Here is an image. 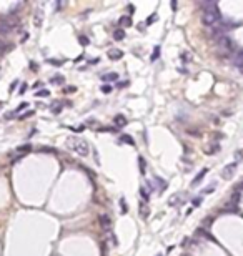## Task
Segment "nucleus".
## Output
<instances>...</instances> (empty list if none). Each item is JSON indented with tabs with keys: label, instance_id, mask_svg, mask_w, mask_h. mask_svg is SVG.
Here are the masks:
<instances>
[{
	"label": "nucleus",
	"instance_id": "nucleus-1",
	"mask_svg": "<svg viewBox=\"0 0 243 256\" xmlns=\"http://www.w3.org/2000/svg\"><path fill=\"white\" fill-rule=\"evenodd\" d=\"M67 146L72 152H75L77 155L80 156H87L88 155V143L83 140V138H78V136H70L67 138Z\"/></svg>",
	"mask_w": 243,
	"mask_h": 256
},
{
	"label": "nucleus",
	"instance_id": "nucleus-2",
	"mask_svg": "<svg viewBox=\"0 0 243 256\" xmlns=\"http://www.w3.org/2000/svg\"><path fill=\"white\" fill-rule=\"evenodd\" d=\"M220 20H221V14H220L218 5L213 7V9H210V10H205L203 14H201V23H203V25H207V27L217 25Z\"/></svg>",
	"mask_w": 243,
	"mask_h": 256
},
{
	"label": "nucleus",
	"instance_id": "nucleus-3",
	"mask_svg": "<svg viewBox=\"0 0 243 256\" xmlns=\"http://www.w3.org/2000/svg\"><path fill=\"white\" fill-rule=\"evenodd\" d=\"M215 43H217V48L221 52V53H230V52L233 53V50H235V43L230 40V37H226V35L217 37Z\"/></svg>",
	"mask_w": 243,
	"mask_h": 256
},
{
	"label": "nucleus",
	"instance_id": "nucleus-4",
	"mask_svg": "<svg viewBox=\"0 0 243 256\" xmlns=\"http://www.w3.org/2000/svg\"><path fill=\"white\" fill-rule=\"evenodd\" d=\"M18 25L17 20L10 18V17H2L0 18V35H7L10 33L12 30H15Z\"/></svg>",
	"mask_w": 243,
	"mask_h": 256
},
{
	"label": "nucleus",
	"instance_id": "nucleus-5",
	"mask_svg": "<svg viewBox=\"0 0 243 256\" xmlns=\"http://www.w3.org/2000/svg\"><path fill=\"white\" fill-rule=\"evenodd\" d=\"M237 161H235V163H228L225 166L223 170H221V178H223V180H230V178L233 176L235 175V170H237Z\"/></svg>",
	"mask_w": 243,
	"mask_h": 256
},
{
	"label": "nucleus",
	"instance_id": "nucleus-6",
	"mask_svg": "<svg viewBox=\"0 0 243 256\" xmlns=\"http://www.w3.org/2000/svg\"><path fill=\"white\" fill-rule=\"evenodd\" d=\"M98 223H100L102 230H110V226H112V218L108 216L107 213H100L98 215Z\"/></svg>",
	"mask_w": 243,
	"mask_h": 256
},
{
	"label": "nucleus",
	"instance_id": "nucleus-7",
	"mask_svg": "<svg viewBox=\"0 0 243 256\" xmlns=\"http://www.w3.org/2000/svg\"><path fill=\"white\" fill-rule=\"evenodd\" d=\"M232 63L241 70V68H243V50L233 52V55H232Z\"/></svg>",
	"mask_w": 243,
	"mask_h": 256
},
{
	"label": "nucleus",
	"instance_id": "nucleus-8",
	"mask_svg": "<svg viewBox=\"0 0 243 256\" xmlns=\"http://www.w3.org/2000/svg\"><path fill=\"white\" fill-rule=\"evenodd\" d=\"M230 28H233V27L228 25V23H220L218 27H215V32H213V33H215V38L217 37H221V35H226V32H228Z\"/></svg>",
	"mask_w": 243,
	"mask_h": 256
},
{
	"label": "nucleus",
	"instance_id": "nucleus-9",
	"mask_svg": "<svg viewBox=\"0 0 243 256\" xmlns=\"http://www.w3.org/2000/svg\"><path fill=\"white\" fill-rule=\"evenodd\" d=\"M42 22H43V12L38 9L35 12V15H34V25L38 28V27H42Z\"/></svg>",
	"mask_w": 243,
	"mask_h": 256
},
{
	"label": "nucleus",
	"instance_id": "nucleus-10",
	"mask_svg": "<svg viewBox=\"0 0 243 256\" xmlns=\"http://www.w3.org/2000/svg\"><path fill=\"white\" fill-rule=\"evenodd\" d=\"M123 57V52L118 50V48H112V50H108V58L110 60H120Z\"/></svg>",
	"mask_w": 243,
	"mask_h": 256
},
{
	"label": "nucleus",
	"instance_id": "nucleus-11",
	"mask_svg": "<svg viewBox=\"0 0 243 256\" xmlns=\"http://www.w3.org/2000/svg\"><path fill=\"white\" fill-rule=\"evenodd\" d=\"M113 123H115V127H118V128H122V127H125L127 125V118L123 115H115V118H113Z\"/></svg>",
	"mask_w": 243,
	"mask_h": 256
},
{
	"label": "nucleus",
	"instance_id": "nucleus-12",
	"mask_svg": "<svg viewBox=\"0 0 243 256\" xmlns=\"http://www.w3.org/2000/svg\"><path fill=\"white\" fill-rule=\"evenodd\" d=\"M195 234H196V236H203V238H207V239H210V241H215V238H213L212 234H210L205 228H198V230L195 231Z\"/></svg>",
	"mask_w": 243,
	"mask_h": 256
},
{
	"label": "nucleus",
	"instance_id": "nucleus-13",
	"mask_svg": "<svg viewBox=\"0 0 243 256\" xmlns=\"http://www.w3.org/2000/svg\"><path fill=\"white\" fill-rule=\"evenodd\" d=\"M208 173V168H203V170H200V173L196 175L195 178H193V181H192V186H195V185H198V183L201 181V178L205 176V175Z\"/></svg>",
	"mask_w": 243,
	"mask_h": 256
},
{
	"label": "nucleus",
	"instance_id": "nucleus-14",
	"mask_svg": "<svg viewBox=\"0 0 243 256\" xmlns=\"http://www.w3.org/2000/svg\"><path fill=\"white\" fill-rule=\"evenodd\" d=\"M102 80L107 83V82H115V80H118V73L117 72H112V73H105L103 77H102Z\"/></svg>",
	"mask_w": 243,
	"mask_h": 256
},
{
	"label": "nucleus",
	"instance_id": "nucleus-15",
	"mask_svg": "<svg viewBox=\"0 0 243 256\" xmlns=\"http://www.w3.org/2000/svg\"><path fill=\"white\" fill-rule=\"evenodd\" d=\"M113 38L117 40V42L123 40L125 38V30H123V28H117V30H113Z\"/></svg>",
	"mask_w": 243,
	"mask_h": 256
},
{
	"label": "nucleus",
	"instance_id": "nucleus-16",
	"mask_svg": "<svg viewBox=\"0 0 243 256\" xmlns=\"http://www.w3.org/2000/svg\"><path fill=\"white\" fill-rule=\"evenodd\" d=\"M50 83H53V85H63L65 83V78L62 75H55V77H52V78H50Z\"/></svg>",
	"mask_w": 243,
	"mask_h": 256
},
{
	"label": "nucleus",
	"instance_id": "nucleus-17",
	"mask_svg": "<svg viewBox=\"0 0 243 256\" xmlns=\"http://www.w3.org/2000/svg\"><path fill=\"white\" fill-rule=\"evenodd\" d=\"M30 150H32V145H20L18 146V148H17V152L20 153V155H25V153H28V152H30Z\"/></svg>",
	"mask_w": 243,
	"mask_h": 256
},
{
	"label": "nucleus",
	"instance_id": "nucleus-18",
	"mask_svg": "<svg viewBox=\"0 0 243 256\" xmlns=\"http://www.w3.org/2000/svg\"><path fill=\"white\" fill-rule=\"evenodd\" d=\"M118 23H120V25H125V27H130L132 25V17L130 15H127V17L123 15V17L118 20Z\"/></svg>",
	"mask_w": 243,
	"mask_h": 256
},
{
	"label": "nucleus",
	"instance_id": "nucleus-19",
	"mask_svg": "<svg viewBox=\"0 0 243 256\" xmlns=\"http://www.w3.org/2000/svg\"><path fill=\"white\" fill-rule=\"evenodd\" d=\"M213 7H217V2H201V9H203V12L213 9Z\"/></svg>",
	"mask_w": 243,
	"mask_h": 256
},
{
	"label": "nucleus",
	"instance_id": "nucleus-20",
	"mask_svg": "<svg viewBox=\"0 0 243 256\" xmlns=\"http://www.w3.org/2000/svg\"><path fill=\"white\" fill-rule=\"evenodd\" d=\"M240 198H241L240 191H235V193L232 195V201H230V203H233V205H238V203H240Z\"/></svg>",
	"mask_w": 243,
	"mask_h": 256
},
{
	"label": "nucleus",
	"instance_id": "nucleus-21",
	"mask_svg": "<svg viewBox=\"0 0 243 256\" xmlns=\"http://www.w3.org/2000/svg\"><path fill=\"white\" fill-rule=\"evenodd\" d=\"M138 165H140V173H142V175H145V168H147V165H145V160H143L142 156H138Z\"/></svg>",
	"mask_w": 243,
	"mask_h": 256
},
{
	"label": "nucleus",
	"instance_id": "nucleus-22",
	"mask_svg": "<svg viewBox=\"0 0 243 256\" xmlns=\"http://www.w3.org/2000/svg\"><path fill=\"white\" fill-rule=\"evenodd\" d=\"M120 208H122V213L123 215L128 211V206H127V203H125V198H120Z\"/></svg>",
	"mask_w": 243,
	"mask_h": 256
},
{
	"label": "nucleus",
	"instance_id": "nucleus-23",
	"mask_svg": "<svg viewBox=\"0 0 243 256\" xmlns=\"http://www.w3.org/2000/svg\"><path fill=\"white\" fill-rule=\"evenodd\" d=\"M158 57H160V47L156 45V47H155V50H153V55L150 57V60H152V62H153V60H156V58H158Z\"/></svg>",
	"mask_w": 243,
	"mask_h": 256
},
{
	"label": "nucleus",
	"instance_id": "nucleus-24",
	"mask_svg": "<svg viewBox=\"0 0 243 256\" xmlns=\"http://www.w3.org/2000/svg\"><path fill=\"white\" fill-rule=\"evenodd\" d=\"M140 195H142V196H143V201H148V200H150V195L147 193V190L143 188V186H142V188H140Z\"/></svg>",
	"mask_w": 243,
	"mask_h": 256
},
{
	"label": "nucleus",
	"instance_id": "nucleus-25",
	"mask_svg": "<svg viewBox=\"0 0 243 256\" xmlns=\"http://www.w3.org/2000/svg\"><path fill=\"white\" fill-rule=\"evenodd\" d=\"M78 42H80V45H83V47H87L88 45V38H87V37H83V35H82V37H78Z\"/></svg>",
	"mask_w": 243,
	"mask_h": 256
},
{
	"label": "nucleus",
	"instance_id": "nucleus-26",
	"mask_svg": "<svg viewBox=\"0 0 243 256\" xmlns=\"http://www.w3.org/2000/svg\"><path fill=\"white\" fill-rule=\"evenodd\" d=\"M52 107H53V108H52L53 113H60V112H62V103H53Z\"/></svg>",
	"mask_w": 243,
	"mask_h": 256
},
{
	"label": "nucleus",
	"instance_id": "nucleus-27",
	"mask_svg": "<svg viewBox=\"0 0 243 256\" xmlns=\"http://www.w3.org/2000/svg\"><path fill=\"white\" fill-rule=\"evenodd\" d=\"M156 20H158V15H156V14H153V15H150V17L147 18V23H148V25H150V23L156 22Z\"/></svg>",
	"mask_w": 243,
	"mask_h": 256
},
{
	"label": "nucleus",
	"instance_id": "nucleus-28",
	"mask_svg": "<svg viewBox=\"0 0 243 256\" xmlns=\"http://www.w3.org/2000/svg\"><path fill=\"white\" fill-rule=\"evenodd\" d=\"M27 107H28V103H27V101H23V103H20V105H18V107H17V110H15L14 113H18V112H22V110H25Z\"/></svg>",
	"mask_w": 243,
	"mask_h": 256
},
{
	"label": "nucleus",
	"instance_id": "nucleus-29",
	"mask_svg": "<svg viewBox=\"0 0 243 256\" xmlns=\"http://www.w3.org/2000/svg\"><path fill=\"white\" fill-rule=\"evenodd\" d=\"M48 95H50V92H48V90H38V92L35 93V96H48Z\"/></svg>",
	"mask_w": 243,
	"mask_h": 256
},
{
	"label": "nucleus",
	"instance_id": "nucleus-30",
	"mask_svg": "<svg viewBox=\"0 0 243 256\" xmlns=\"http://www.w3.org/2000/svg\"><path fill=\"white\" fill-rule=\"evenodd\" d=\"M140 210H142V216H143V218H147V216H148V210H147V206L143 205V203L140 205Z\"/></svg>",
	"mask_w": 243,
	"mask_h": 256
},
{
	"label": "nucleus",
	"instance_id": "nucleus-31",
	"mask_svg": "<svg viewBox=\"0 0 243 256\" xmlns=\"http://www.w3.org/2000/svg\"><path fill=\"white\" fill-rule=\"evenodd\" d=\"M122 141H127V143L133 145V138H132V136H128V135H123V136H122Z\"/></svg>",
	"mask_w": 243,
	"mask_h": 256
},
{
	"label": "nucleus",
	"instance_id": "nucleus-32",
	"mask_svg": "<svg viewBox=\"0 0 243 256\" xmlns=\"http://www.w3.org/2000/svg\"><path fill=\"white\" fill-rule=\"evenodd\" d=\"M27 92V83H22L20 85V90H18V95H23Z\"/></svg>",
	"mask_w": 243,
	"mask_h": 256
},
{
	"label": "nucleus",
	"instance_id": "nucleus-33",
	"mask_svg": "<svg viewBox=\"0 0 243 256\" xmlns=\"http://www.w3.org/2000/svg\"><path fill=\"white\" fill-rule=\"evenodd\" d=\"M102 92H103V93H110V92H112V87H110V85H103V87H102Z\"/></svg>",
	"mask_w": 243,
	"mask_h": 256
},
{
	"label": "nucleus",
	"instance_id": "nucleus-34",
	"mask_svg": "<svg viewBox=\"0 0 243 256\" xmlns=\"http://www.w3.org/2000/svg\"><path fill=\"white\" fill-rule=\"evenodd\" d=\"M213 190H215V183H212V185H210L207 190H203V193H212Z\"/></svg>",
	"mask_w": 243,
	"mask_h": 256
},
{
	"label": "nucleus",
	"instance_id": "nucleus-35",
	"mask_svg": "<svg viewBox=\"0 0 243 256\" xmlns=\"http://www.w3.org/2000/svg\"><path fill=\"white\" fill-rule=\"evenodd\" d=\"M34 115V112H27V113H23L22 116H20V120H25V118H28V116H32Z\"/></svg>",
	"mask_w": 243,
	"mask_h": 256
},
{
	"label": "nucleus",
	"instance_id": "nucleus-36",
	"mask_svg": "<svg viewBox=\"0 0 243 256\" xmlns=\"http://www.w3.org/2000/svg\"><path fill=\"white\" fill-rule=\"evenodd\" d=\"M235 158H237V160H240V158H243V150H238V152L235 153Z\"/></svg>",
	"mask_w": 243,
	"mask_h": 256
},
{
	"label": "nucleus",
	"instance_id": "nucleus-37",
	"mask_svg": "<svg viewBox=\"0 0 243 256\" xmlns=\"http://www.w3.org/2000/svg\"><path fill=\"white\" fill-rule=\"evenodd\" d=\"M201 205V198H195L193 200V206H200Z\"/></svg>",
	"mask_w": 243,
	"mask_h": 256
},
{
	"label": "nucleus",
	"instance_id": "nucleus-38",
	"mask_svg": "<svg viewBox=\"0 0 243 256\" xmlns=\"http://www.w3.org/2000/svg\"><path fill=\"white\" fill-rule=\"evenodd\" d=\"M17 85H18V80H15V82H14V83L10 85V92H14L15 88H17Z\"/></svg>",
	"mask_w": 243,
	"mask_h": 256
},
{
	"label": "nucleus",
	"instance_id": "nucleus-39",
	"mask_svg": "<svg viewBox=\"0 0 243 256\" xmlns=\"http://www.w3.org/2000/svg\"><path fill=\"white\" fill-rule=\"evenodd\" d=\"M75 90H77L75 87H67V88H65V93H72V92H75Z\"/></svg>",
	"mask_w": 243,
	"mask_h": 256
},
{
	"label": "nucleus",
	"instance_id": "nucleus-40",
	"mask_svg": "<svg viewBox=\"0 0 243 256\" xmlns=\"http://www.w3.org/2000/svg\"><path fill=\"white\" fill-rule=\"evenodd\" d=\"M188 135H195V136H198L200 133L196 132V130H188Z\"/></svg>",
	"mask_w": 243,
	"mask_h": 256
},
{
	"label": "nucleus",
	"instance_id": "nucleus-41",
	"mask_svg": "<svg viewBox=\"0 0 243 256\" xmlns=\"http://www.w3.org/2000/svg\"><path fill=\"white\" fill-rule=\"evenodd\" d=\"M243 190V183H240V185H237V188H235V191H241Z\"/></svg>",
	"mask_w": 243,
	"mask_h": 256
},
{
	"label": "nucleus",
	"instance_id": "nucleus-42",
	"mask_svg": "<svg viewBox=\"0 0 243 256\" xmlns=\"http://www.w3.org/2000/svg\"><path fill=\"white\" fill-rule=\"evenodd\" d=\"M30 67H32V70H34V72H37V70H38V67H37V63H30Z\"/></svg>",
	"mask_w": 243,
	"mask_h": 256
},
{
	"label": "nucleus",
	"instance_id": "nucleus-43",
	"mask_svg": "<svg viewBox=\"0 0 243 256\" xmlns=\"http://www.w3.org/2000/svg\"><path fill=\"white\" fill-rule=\"evenodd\" d=\"M14 115H15V113H14V112H10V113H7V115H5V118L9 120V118H12V116H14Z\"/></svg>",
	"mask_w": 243,
	"mask_h": 256
},
{
	"label": "nucleus",
	"instance_id": "nucleus-44",
	"mask_svg": "<svg viewBox=\"0 0 243 256\" xmlns=\"http://www.w3.org/2000/svg\"><path fill=\"white\" fill-rule=\"evenodd\" d=\"M170 5H172V9H173V10H176V2H175V0L170 3Z\"/></svg>",
	"mask_w": 243,
	"mask_h": 256
},
{
	"label": "nucleus",
	"instance_id": "nucleus-45",
	"mask_svg": "<svg viewBox=\"0 0 243 256\" xmlns=\"http://www.w3.org/2000/svg\"><path fill=\"white\" fill-rule=\"evenodd\" d=\"M133 10H135V9H133V5H128V12H130V15L133 14Z\"/></svg>",
	"mask_w": 243,
	"mask_h": 256
},
{
	"label": "nucleus",
	"instance_id": "nucleus-46",
	"mask_svg": "<svg viewBox=\"0 0 243 256\" xmlns=\"http://www.w3.org/2000/svg\"><path fill=\"white\" fill-rule=\"evenodd\" d=\"M182 256H190V254H187V253H185V254H182Z\"/></svg>",
	"mask_w": 243,
	"mask_h": 256
},
{
	"label": "nucleus",
	"instance_id": "nucleus-47",
	"mask_svg": "<svg viewBox=\"0 0 243 256\" xmlns=\"http://www.w3.org/2000/svg\"><path fill=\"white\" fill-rule=\"evenodd\" d=\"M0 108H2V103H0Z\"/></svg>",
	"mask_w": 243,
	"mask_h": 256
},
{
	"label": "nucleus",
	"instance_id": "nucleus-48",
	"mask_svg": "<svg viewBox=\"0 0 243 256\" xmlns=\"http://www.w3.org/2000/svg\"><path fill=\"white\" fill-rule=\"evenodd\" d=\"M156 256H162V254H156Z\"/></svg>",
	"mask_w": 243,
	"mask_h": 256
}]
</instances>
